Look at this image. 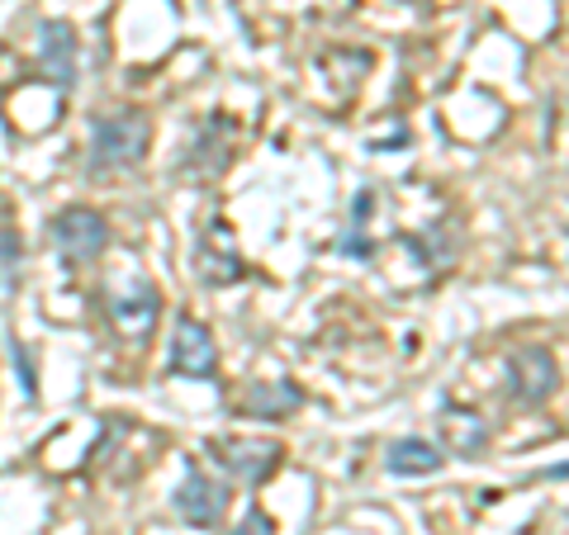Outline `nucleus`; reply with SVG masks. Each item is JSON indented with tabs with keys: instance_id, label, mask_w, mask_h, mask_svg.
<instances>
[{
	"instance_id": "nucleus-1",
	"label": "nucleus",
	"mask_w": 569,
	"mask_h": 535,
	"mask_svg": "<svg viewBox=\"0 0 569 535\" xmlns=\"http://www.w3.org/2000/svg\"><path fill=\"white\" fill-rule=\"evenodd\" d=\"M148 142H152L148 114H138V110L100 114L91 123V162H86V171L91 175L129 171V166H138L142 157H148Z\"/></svg>"
},
{
	"instance_id": "nucleus-2",
	"label": "nucleus",
	"mask_w": 569,
	"mask_h": 535,
	"mask_svg": "<svg viewBox=\"0 0 569 535\" xmlns=\"http://www.w3.org/2000/svg\"><path fill=\"white\" fill-rule=\"evenodd\" d=\"M48 233H52V246H58V256L71 265V271L91 265L104 246H110V228H104L100 213L86 209V204H71L62 213H52Z\"/></svg>"
},
{
	"instance_id": "nucleus-3",
	"label": "nucleus",
	"mask_w": 569,
	"mask_h": 535,
	"mask_svg": "<svg viewBox=\"0 0 569 535\" xmlns=\"http://www.w3.org/2000/svg\"><path fill=\"white\" fill-rule=\"evenodd\" d=\"M176 512H181L190 526L213 531V526L223 522V512H228V484L209 478V474L190 460V465H186V478H181V488H176Z\"/></svg>"
},
{
	"instance_id": "nucleus-4",
	"label": "nucleus",
	"mask_w": 569,
	"mask_h": 535,
	"mask_svg": "<svg viewBox=\"0 0 569 535\" xmlns=\"http://www.w3.org/2000/svg\"><path fill=\"white\" fill-rule=\"evenodd\" d=\"M167 370L186 374V380H213V370H219V346H213L204 323H194V317H181V323H176Z\"/></svg>"
},
{
	"instance_id": "nucleus-5",
	"label": "nucleus",
	"mask_w": 569,
	"mask_h": 535,
	"mask_svg": "<svg viewBox=\"0 0 569 535\" xmlns=\"http://www.w3.org/2000/svg\"><path fill=\"white\" fill-rule=\"evenodd\" d=\"M39 77L58 91L77 85V29L67 20H43L39 24Z\"/></svg>"
},
{
	"instance_id": "nucleus-6",
	"label": "nucleus",
	"mask_w": 569,
	"mask_h": 535,
	"mask_svg": "<svg viewBox=\"0 0 569 535\" xmlns=\"http://www.w3.org/2000/svg\"><path fill=\"white\" fill-rule=\"evenodd\" d=\"M550 388H556V355L546 346H522L508 361V394L527 407H537L541 398H550Z\"/></svg>"
},
{
	"instance_id": "nucleus-7",
	"label": "nucleus",
	"mask_w": 569,
	"mask_h": 535,
	"mask_svg": "<svg viewBox=\"0 0 569 535\" xmlns=\"http://www.w3.org/2000/svg\"><path fill=\"white\" fill-rule=\"evenodd\" d=\"M110 313H114V323H119V332L129 336V342H148L157 317H162V294H157L148 280H133L129 294L110 299Z\"/></svg>"
},
{
	"instance_id": "nucleus-8",
	"label": "nucleus",
	"mask_w": 569,
	"mask_h": 535,
	"mask_svg": "<svg viewBox=\"0 0 569 535\" xmlns=\"http://www.w3.org/2000/svg\"><path fill=\"white\" fill-rule=\"evenodd\" d=\"M213 451H219L228 474L242 478V484H261V478L276 474V465L284 460V445L280 441H219Z\"/></svg>"
},
{
	"instance_id": "nucleus-9",
	"label": "nucleus",
	"mask_w": 569,
	"mask_h": 535,
	"mask_svg": "<svg viewBox=\"0 0 569 535\" xmlns=\"http://www.w3.org/2000/svg\"><path fill=\"white\" fill-rule=\"evenodd\" d=\"M200 275H204V284H233V280L247 275V265L238 261L223 219H213L204 228V238H200Z\"/></svg>"
},
{
	"instance_id": "nucleus-10",
	"label": "nucleus",
	"mask_w": 569,
	"mask_h": 535,
	"mask_svg": "<svg viewBox=\"0 0 569 535\" xmlns=\"http://www.w3.org/2000/svg\"><path fill=\"white\" fill-rule=\"evenodd\" d=\"M437 426H441V445L460 460H479L489 451V422L470 413V407H447V413L437 417Z\"/></svg>"
},
{
	"instance_id": "nucleus-11",
	"label": "nucleus",
	"mask_w": 569,
	"mask_h": 535,
	"mask_svg": "<svg viewBox=\"0 0 569 535\" xmlns=\"http://www.w3.org/2000/svg\"><path fill=\"white\" fill-rule=\"evenodd\" d=\"M305 407V394H299L295 384H284V380H261L252 384L242 394V413L247 417H266V422H280V417H290Z\"/></svg>"
},
{
	"instance_id": "nucleus-12",
	"label": "nucleus",
	"mask_w": 569,
	"mask_h": 535,
	"mask_svg": "<svg viewBox=\"0 0 569 535\" xmlns=\"http://www.w3.org/2000/svg\"><path fill=\"white\" fill-rule=\"evenodd\" d=\"M441 460H447V455H441L432 441L403 436V441L389 445V460H385V465H389V474H403V478H408V474H437Z\"/></svg>"
},
{
	"instance_id": "nucleus-13",
	"label": "nucleus",
	"mask_w": 569,
	"mask_h": 535,
	"mask_svg": "<svg viewBox=\"0 0 569 535\" xmlns=\"http://www.w3.org/2000/svg\"><path fill=\"white\" fill-rule=\"evenodd\" d=\"M20 256H24V242L14 233H0V275H6V284L20 271Z\"/></svg>"
},
{
	"instance_id": "nucleus-14",
	"label": "nucleus",
	"mask_w": 569,
	"mask_h": 535,
	"mask_svg": "<svg viewBox=\"0 0 569 535\" xmlns=\"http://www.w3.org/2000/svg\"><path fill=\"white\" fill-rule=\"evenodd\" d=\"M10 355H14V370H20V380H24V394L33 398V394H39V384H33V361H29V346L10 342Z\"/></svg>"
},
{
	"instance_id": "nucleus-15",
	"label": "nucleus",
	"mask_w": 569,
	"mask_h": 535,
	"mask_svg": "<svg viewBox=\"0 0 569 535\" xmlns=\"http://www.w3.org/2000/svg\"><path fill=\"white\" fill-rule=\"evenodd\" d=\"M233 535H271V522H266L261 512H252V516H247V522H242Z\"/></svg>"
},
{
	"instance_id": "nucleus-16",
	"label": "nucleus",
	"mask_w": 569,
	"mask_h": 535,
	"mask_svg": "<svg viewBox=\"0 0 569 535\" xmlns=\"http://www.w3.org/2000/svg\"><path fill=\"white\" fill-rule=\"evenodd\" d=\"M550 474H556V478H560V474H569V465H560V470H550Z\"/></svg>"
}]
</instances>
